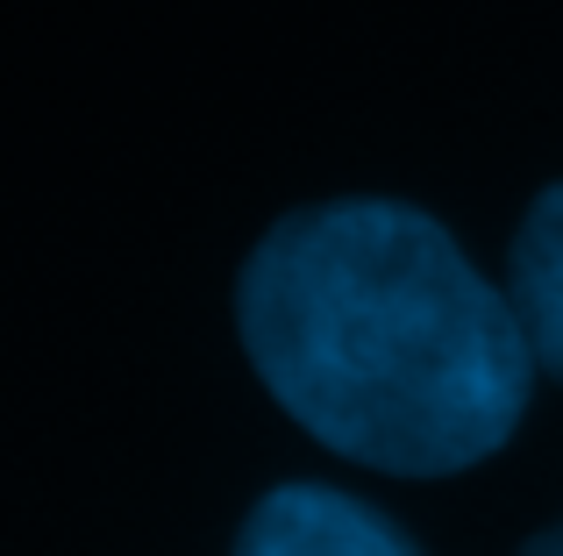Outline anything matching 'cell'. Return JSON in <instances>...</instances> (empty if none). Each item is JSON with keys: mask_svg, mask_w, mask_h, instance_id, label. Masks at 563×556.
<instances>
[{"mask_svg": "<svg viewBox=\"0 0 563 556\" xmlns=\"http://www.w3.org/2000/svg\"><path fill=\"white\" fill-rule=\"evenodd\" d=\"M514 556H563V521H556V529H542V535H528Z\"/></svg>", "mask_w": 563, "mask_h": 556, "instance_id": "cell-4", "label": "cell"}, {"mask_svg": "<svg viewBox=\"0 0 563 556\" xmlns=\"http://www.w3.org/2000/svg\"><path fill=\"white\" fill-rule=\"evenodd\" d=\"M507 300L536 349V371L563 386V179L528 200L507 251Z\"/></svg>", "mask_w": 563, "mask_h": 556, "instance_id": "cell-3", "label": "cell"}, {"mask_svg": "<svg viewBox=\"0 0 563 556\" xmlns=\"http://www.w3.org/2000/svg\"><path fill=\"white\" fill-rule=\"evenodd\" d=\"M250 371L321 449L385 478H456L528 414L536 349L507 286L407 200H314L235 278Z\"/></svg>", "mask_w": 563, "mask_h": 556, "instance_id": "cell-1", "label": "cell"}, {"mask_svg": "<svg viewBox=\"0 0 563 556\" xmlns=\"http://www.w3.org/2000/svg\"><path fill=\"white\" fill-rule=\"evenodd\" d=\"M235 556H421L393 521L357 492L292 478L272 486L235 529Z\"/></svg>", "mask_w": 563, "mask_h": 556, "instance_id": "cell-2", "label": "cell"}]
</instances>
